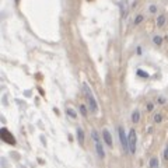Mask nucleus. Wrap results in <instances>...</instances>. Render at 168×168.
<instances>
[{
  "label": "nucleus",
  "instance_id": "14",
  "mask_svg": "<svg viewBox=\"0 0 168 168\" xmlns=\"http://www.w3.org/2000/svg\"><path fill=\"white\" fill-rule=\"evenodd\" d=\"M141 21H143V16H141V14H140V16H137V17H136V18H135V24H136V25H137V24H140V23H141Z\"/></svg>",
  "mask_w": 168,
  "mask_h": 168
},
{
  "label": "nucleus",
  "instance_id": "5",
  "mask_svg": "<svg viewBox=\"0 0 168 168\" xmlns=\"http://www.w3.org/2000/svg\"><path fill=\"white\" fill-rule=\"evenodd\" d=\"M1 139L4 140L6 143H9V144H14L16 143V139L13 137V135L7 129H1Z\"/></svg>",
  "mask_w": 168,
  "mask_h": 168
},
{
  "label": "nucleus",
  "instance_id": "9",
  "mask_svg": "<svg viewBox=\"0 0 168 168\" xmlns=\"http://www.w3.org/2000/svg\"><path fill=\"white\" fill-rule=\"evenodd\" d=\"M150 168H160V161L157 157H151L150 158Z\"/></svg>",
  "mask_w": 168,
  "mask_h": 168
},
{
  "label": "nucleus",
  "instance_id": "17",
  "mask_svg": "<svg viewBox=\"0 0 168 168\" xmlns=\"http://www.w3.org/2000/svg\"><path fill=\"white\" fill-rule=\"evenodd\" d=\"M154 122H161V115H158V113H157V115L154 116Z\"/></svg>",
  "mask_w": 168,
  "mask_h": 168
},
{
  "label": "nucleus",
  "instance_id": "8",
  "mask_svg": "<svg viewBox=\"0 0 168 168\" xmlns=\"http://www.w3.org/2000/svg\"><path fill=\"white\" fill-rule=\"evenodd\" d=\"M77 140H79V143H80V146H83L84 144V132L79 128L77 129Z\"/></svg>",
  "mask_w": 168,
  "mask_h": 168
},
{
  "label": "nucleus",
  "instance_id": "20",
  "mask_svg": "<svg viewBox=\"0 0 168 168\" xmlns=\"http://www.w3.org/2000/svg\"><path fill=\"white\" fill-rule=\"evenodd\" d=\"M147 109H149V111L153 109V104H149V105H147Z\"/></svg>",
  "mask_w": 168,
  "mask_h": 168
},
{
  "label": "nucleus",
  "instance_id": "16",
  "mask_svg": "<svg viewBox=\"0 0 168 168\" xmlns=\"http://www.w3.org/2000/svg\"><path fill=\"white\" fill-rule=\"evenodd\" d=\"M67 113H69V115H70L72 118H76V116H77V115H76V112L73 111V109H70V108L67 109Z\"/></svg>",
  "mask_w": 168,
  "mask_h": 168
},
{
  "label": "nucleus",
  "instance_id": "2",
  "mask_svg": "<svg viewBox=\"0 0 168 168\" xmlns=\"http://www.w3.org/2000/svg\"><path fill=\"white\" fill-rule=\"evenodd\" d=\"M93 139H94V143H95V150H97V154L100 158H104L105 157V151H104V147H102V143L100 140V135L97 130H93Z\"/></svg>",
  "mask_w": 168,
  "mask_h": 168
},
{
  "label": "nucleus",
  "instance_id": "12",
  "mask_svg": "<svg viewBox=\"0 0 168 168\" xmlns=\"http://www.w3.org/2000/svg\"><path fill=\"white\" fill-rule=\"evenodd\" d=\"M153 41H154V44H156V45H161L163 38H161V37H154V38H153Z\"/></svg>",
  "mask_w": 168,
  "mask_h": 168
},
{
  "label": "nucleus",
  "instance_id": "7",
  "mask_svg": "<svg viewBox=\"0 0 168 168\" xmlns=\"http://www.w3.org/2000/svg\"><path fill=\"white\" fill-rule=\"evenodd\" d=\"M121 14H122V17H126L128 16V4H126V0H122L121 1Z\"/></svg>",
  "mask_w": 168,
  "mask_h": 168
},
{
  "label": "nucleus",
  "instance_id": "3",
  "mask_svg": "<svg viewBox=\"0 0 168 168\" xmlns=\"http://www.w3.org/2000/svg\"><path fill=\"white\" fill-rule=\"evenodd\" d=\"M128 139H129V153L135 154L136 153V143H137V137H136V130L135 129L129 130Z\"/></svg>",
  "mask_w": 168,
  "mask_h": 168
},
{
  "label": "nucleus",
  "instance_id": "15",
  "mask_svg": "<svg viewBox=\"0 0 168 168\" xmlns=\"http://www.w3.org/2000/svg\"><path fill=\"white\" fill-rule=\"evenodd\" d=\"M80 112H81V115H83V116H87V109H85V107H84V105H80Z\"/></svg>",
  "mask_w": 168,
  "mask_h": 168
},
{
  "label": "nucleus",
  "instance_id": "18",
  "mask_svg": "<svg viewBox=\"0 0 168 168\" xmlns=\"http://www.w3.org/2000/svg\"><path fill=\"white\" fill-rule=\"evenodd\" d=\"M164 158L168 160V146H167V149H165V151H164Z\"/></svg>",
  "mask_w": 168,
  "mask_h": 168
},
{
  "label": "nucleus",
  "instance_id": "11",
  "mask_svg": "<svg viewBox=\"0 0 168 168\" xmlns=\"http://www.w3.org/2000/svg\"><path fill=\"white\" fill-rule=\"evenodd\" d=\"M164 23H165V16H160L158 18H157V25L158 27H163Z\"/></svg>",
  "mask_w": 168,
  "mask_h": 168
},
{
  "label": "nucleus",
  "instance_id": "13",
  "mask_svg": "<svg viewBox=\"0 0 168 168\" xmlns=\"http://www.w3.org/2000/svg\"><path fill=\"white\" fill-rule=\"evenodd\" d=\"M137 74L140 77H146V79H149V73H146V72H143V70H137Z\"/></svg>",
  "mask_w": 168,
  "mask_h": 168
},
{
  "label": "nucleus",
  "instance_id": "10",
  "mask_svg": "<svg viewBox=\"0 0 168 168\" xmlns=\"http://www.w3.org/2000/svg\"><path fill=\"white\" fill-rule=\"evenodd\" d=\"M139 119H140V112L133 111V113H132V122H133V123H137Z\"/></svg>",
  "mask_w": 168,
  "mask_h": 168
},
{
  "label": "nucleus",
  "instance_id": "1",
  "mask_svg": "<svg viewBox=\"0 0 168 168\" xmlns=\"http://www.w3.org/2000/svg\"><path fill=\"white\" fill-rule=\"evenodd\" d=\"M83 91H84V97H85V100H87V104H88L91 112H93V113H98V104H97V100H95V97H94L93 91L90 90V87H88L85 83L83 84Z\"/></svg>",
  "mask_w": 168,
  "mask_h": 168
},
{
  "label": "nucleus",
  "instance_id": "6",
  "mask_svg": "<svg viewBox=\"0 0 168 168\" xmlns=\"http://www.w3.org/2000/svg\"><path fill=\"white\" fill-rule=\"evenodd\" d=\"M102 139H104V141L107 143L108 147H112V136H111V133H109V130L104 129L102 130Z\"/></svg>",
  "mask_w": 168,
  "mask_h": 168
},
{
  "label": "nucleus",
  "instance_id": "19",
  "mask_svg": "<svg viewBox=\"0 0 168 168\" xmlns=\"http://www.w3.org/2000/svg\"><path fill=\"white\" fill-rule=\"evenodd\" d=\"M150 11H151V13H156V11H157V7H156V6H151V7H150Z\"/></svg>",
  "mask_w": 168,
  "mask_h": 168
},
{
  "label": "nucleus",
  "instance_id": "4",
  "mask_svg": "<svg viewBox=\"0 0 168 168\" xmlns=\"http://www.w3.org/2000/svg\"><path fill=\"white\" fill-rule=\"evenodd\" d=\"M118 133H119V139H121V143H122V147L125 151H129V139L125 136V130H123V128L119 126L118 128Z\"/></svg>",
  "mask_w": 168,
  "mask_h": 168
}]
</instances>
